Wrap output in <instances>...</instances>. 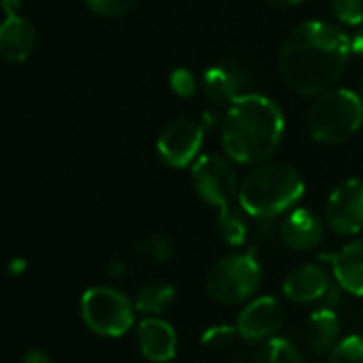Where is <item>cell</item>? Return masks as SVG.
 Returning a JSON list of instances; mask_svg holds the SVG:
<instances>
[{"label": "cell", "instance_id": "6da1fadb", "mask_svg": "<svg viewBox=\"0 0 363 363\" xmlns=\"http://www.w3.org/2000/svg\"><path fill=\"white\" fill-rule=\"evenodd\" d=\"M350 56V39L335 24L312 20L295 26L280 50L284 84L303 96L333 88Z\"/></svg>", "mask_w": 363, "mask_h": 363}, {"label": "cell", "instance_id": "7a4b0ae2", "mask_svg": "<svg viewBox=\"0 0 363 363\" xmlns=\"http://www.w3.org/2000/svg\"><path fill=\"white\" fill-rule=\"evenodd\" d=\"M284 116L276 101L263 94L238 96L223 120L220 143L225 154L240 164H259L280 145Z\"/></svg>", "mask_w": 363, "mask_h": 363}, {"label": "cell", "instance_id": "3957f363", "mask_svg": "<svg viewBox=\"0 0 363 363\" xmlns=\"http://www.w3.org/2000/svg\"><path fill=\"white\" fill-rule=\"evenodd\" d=\"M303 179L299 171L284 162L259 164L240 186V208L259 220L276 218L289 212L303 197Z\"/></svg>", "mask_w": 363, "mask_h": 363}, {"label": "cell", "instance_id": "277c9868", "mask_svg": "<svg viewBox=\"0 0 363 363\" xmlns=\"http://www.w3.org/2000/svg\"><path fill=\"white\" fill-rule=\"evenodd\" d=\"M363 122V101L346 88L320 92L308 111V130L318 143H342L350 139Z\"/></svg>", "mask_w": 363, "mask_h": 363}, {"label": "cell", "instance_id": "5b68a950", "mask_svg": "<svg viewBox=\"0 0 363 363\" xmlns=\"http://www.w3.org/2000/svg\"><path fill=\"white\" fill-rule=\"evenodd\" d=\"M263 280L261 263L252 252H233L218 259L206 278L208 295L227 306L250 301Z\"/></svg>", "mask_w": 363, "mask_h": 363}, {"label": "cell", "instance_id": "8992f818", "mask_svg": "<svg viewBox=\"0 0 363 363\" xmlns=\"http://www.w3.org/2000/svg\"><path fill=\"white\" fill-rule=\"evenodd\" d=\"M86 327L103 337H122L135 325V303L113 286H92L79 301Z\"/></svg>", "mask_w": 363, "mask_h": 363}, {"label": "cell", "instance_id": "52a82bcc", "mask_svg": "<svg viewBox=\"0 0 363 363\" xmlns=\"http://www.w3.org/2000/svg\"><path fill=\"white\" fill-rule=\"evenodd\" d=\"M191 179L197 195L212 208H229L240 195V177L233 164L218 154H203L193 162Z\"/></svg>", "mask_w": 363, "mask_h": 363}, {"label": "cell", "instance_id": "ba28073f", "mask_svg": "<svg viewBox=\"0 0 363 363\" xmlns=\"http://www.w3.org/2000/svg\"><path fill=\"white\" fill-rule=\"evenodd\" d=\"M201 145L203 126L189 118H177L169 122L156 139L160 160L173 169H184L191 162H195L199 158Z\"/></svg>", "mask_w": 363, "mask_h": 363}, {"label": "cell", "instance_id": "9c48e42d", "mask_svg": "<svg viewBox=\"0 0 363 363\" xmlns=\"http://www.w3.org/2000/svg\"><path fill=\"white\" fill-rule=\"evenodd\" d=\"M325 218L329 229L337 235H357L363 229V179L350 177L333 189Z\"/></svg>", "mask_w": 363, "mask_h": 363}, {"label": "cell", "instance_id": "30bf717a", "mask_svg": "<svg viewBox=\"0 0 363 363\" xmlns=\"http://www.w3.org/2000/svg\"><path fill=\"white\" fill-rule=\"evenodd\" d=\"M286 312L282 303L272 295L252 297L238 314V333L246 342L272 340L284 325Z\"/></svg>", "mask_w": 363, "mask_h": 363}, {"label": "cell", "instance_id": "8fae6325", "mask_svg": "<svg viewBox=\"0 0 363 363\" xmlns=\"http://www.w3.org/2000/svg\"><path fill=\"white\" fill-rule=\"evenodd\" d=\"M282 293L286 299L295 303H316V301H327L333 295V282L329 272L323 265L316 263H306L293 269L284 282H282Z\"/></svg>", "mask_w": 363, "mask_h": 363}, {"label": "cell", "instance_id": "7c38bea8", "mask_svg": "<svg viewBox=\"0 0 363 363\" xmlns=\"http://www.w3.org/2000/svg\"><path fill=\"white\" fill-rule=\"evenodd\" d=\"M135 337L141 357L152 363H169L177 354V331L164 318H143L135 329Z\"/></svg>", "mask_w": 363, "mask_h": 363}, {"label": "cell", "instance_id": "4fadbf2b", "mask_svg": "<svg viewBox=\"0 0 363 363\" xmlns=\"http://www.w3.org/2000/svg\"><path fill=\"white\" fill-rule=\"evenodd\" d=\"M325 235V225L323 220L306 208L293 210L284 223L280 225V240L286 248L295 252H308L314 250Z\"/></svg>", "mask_w": 363, "mask_h": 363}, {"label": "cell", "instance_id": "5bb4252c", "mask_svg": "<svg viewBox=\"0 0 363 363\" xmlns=\"http://www.w3.org/2000/svg\"><path fill=\"white\" fill-rule=\"evenodd\" d=\"M37 45V30L20 13L0 22V58L5 62H24Z\"/></svg>", "mask_w": 363, "mask_h": 363}, {"label": "cell", "instance_id": "9a60e30c", "mask_svg": "<svg viewBox=\"0 0 363 363\" xmlns=\"http://www.w3.org/2000/svg\"><path fill=\"white\" fill-rule=\"evenodd\" d=\"M323 259L331 263L335 284L342 291L363 297V240H354L337 252L325 255Z\"/></svg>", "mask_w": 363, "mask_h": 363}, {"label": "cell", "instance_id": "2e32d148", "mask_svg": "<svg viewBox=\"0 0 363 363\" xmlns=\"http://www.w3.org/2000/svg\"><path fill=\"white\" fill-rule=\"evenodd\" d=\"M244 75L238 67L223 62L214 65L203 73V92L216 105H231L238 96H242Z\"/></svg>", "mask_w": 363, "mask_h": 363}, {"label": "cell", "instance_id": "e0dca14e", "mask_svg": "<svg viewBox=\"0 0 363 363\" xmlns=\"http://www.w3.org/2000/svg\"><path fill=\"white\" fill-rule=\"evenodd\" d=\"M306 342L314 352H329L340 342V320L331 308H320L306 323Z\"/></svg>", "mask_w": 363, "mask_h": 363}, {"label": "cell", "instance_id": "ac0fdd59", "mask_svg": "<svg viewBox=\"0 0 363 363\" xmlns=\"http://www.w3.org/2000/svg\"><path fill=\"white\" fill-rule=\"evenodd\" d=\"M173 301H175V289L169 282H162V280L145 282L143 286L137 289L135 299H133L137 312H141L145 316L162 314L164 310L171 308Z\"/></svg>", "mask_w": 363, "mask_h": 363}, {"label": "cell", "instance_id": "d6986e66", "mask_svg": "<svg viewBox=\"0 0 363 363\" xmlns=\"http://www.w3.org/2000/svg\"><path fill=\"white\" fill-rule=\"evenodd\" d=\"M216 225H218L220 238H223L229 246L238 248V246H244V244H246L248 225H246V220H244L235 210H231V206L218 210V220H216Z\"/></svg>", "mask_w": 363, "mask_h": 363}, {"label": "cell", "instance_id": "ffe728a7", "mask_svg": "<svg viewBox=\"0 0 363 363\" xmlns=\"http://www.w3.org/2000/svg\"><path fill=\"white\" fill-rule=\"evenodd\" d=\"M259 363H306V359L293 342L284 337H272L267 340Z\"/></svg>", "mask_w": 363, "mask_h": 363}, {"label": "cell", "instance_id": "44dd1931", "mask_svg": "<svg viewBox=\"0 0 363 363\" xmlns=\"http://www.w3.org/2000/svg\"><path fill=\"white\" fill-rule=\"evenodd\" d=\"M173 252H175V248H173L171 238H167L162 233H152L137 246V255L152 263H164L173 257Z\"/></svg>", "mask_w": 363, "mask_h": 363}, {"label": "cell", "instance_id": "7402d4cb", "mask_svg": "<svg viewBox=\"0 0 363 363\" xmlns=\"http://www.w3.org/2000/svg\"><path fill=\"white\" fill-rule=\"evenodd\" d=\"M329 363H363V335H346L329 350Z\"/></svg>", "mask_w": 363, "mask_h": 363}, {"label": "cell", "instance_id": "603a6c76", "mask_svg": "<svg viewBox=\"0 0 363 363\" xmlns=\"http://www.w3.org/2000/svg\"><path fill=\"white\" fill-rule=\"evenodd\" d=\"M86 7L101 18H120L130 13L139 0H84Z\"/></svg>", "mask_w": 363, "mask_h": 363}, {"label": "cell", "instance_id": "cb8c5ba5", "mask_svg": "<svg viewBox=\"0 0 363 363\" xmlns=\"http://www.w3.org/2000/svg\"><path fill=\"white\" fill-rule=\"evenodd\" d=\"M331 11L346 26L363 24V0H331Z\"/></svg>", "mask_w": 363, "mask_h": 363}, {"label": "cell", "instance_id": "d4e9b609", "mask_svg": "<svg viewBox=\"0 0 363 363\" xmlns=\"http://www.w3.org/2000/svg\"><path fill=\"white\" fill-rule=\"evenodd\" d=\"M169 88H171L177 96L189 99V96H195V94H197L199 84H197V77L193 75V71H189V69H184V67H179V69L171 71V75H169Z\"/></svg>", "mask_w": 363, "mask_h": 363}, {"label": "cell", "instance_id": "484cf974", "mask_svg": "<svg viewBox=\"0 0 363 363\" xmlns=\"http://www.w3.org/2000/svg\"><path fill=\"white\" fill-rule=\"evenodd\" d=\"M238 327H231V325H214L210 329L203 331L201 335V344L212 348V350H220V348H227L235 337H238Z\"/></svg>", "mask_w": 363, "mask_h": 363}, {"label": "cell", "instance_id": "4316f807", "mask_svg": "<svg viewBox=\"0 0 363 363\" xmlns=\"http://www.w3.org/2000/svg\"><path fill=\"white\" fill-rule=\"evenodd\" d=\"M22 363H52V359L43 350H39V348H30V350L24 352Z\"/></svg>", "mask_w": 363, "mask_h": 363}, {"label": "cell", "instance_id": "83f0119b", "mask_svg": "<svg viewBox=\"0 0 363 363\" xmlns=\"http://www.w3.org/2000/svg\"><path fill=\"white\" fill-rule=\"evenodd\" d=\"M350 52L363 56V24H361V28H359V30L352 35V39H350Z\"/></svg>", "mask_w": 363, "mask_h": 363}, {"label": "cell", "instance_id": "f1b7e54d", "mask_svg": "<svg viewBox=\"0 0 363 363\" xmlns=\"http://www.w3.org/2000/svg\"><path fill=\"white\" fill-rule=\"evenodd\" d=\"M0 7H3L5 16H16L22 9V0H0Z\"/></svg>", "mask_w": 363, "mask_h": 363}, {"label": "cell", "instance_id": "f546056e", "mask_svg": "<svg viewBox=\"0 0 363 363\" xmlns=\"http://www.w3.org/2000/svg\"><path fill=\"white\" fill-rule=\"evenodd\" d=\"M26 267H28V261H24V259H13V261L9 263V274L20 276V274L26 272Z\"/></svg>", "mask_w": 363, "mask_h": 363}, {"label": "cell", "instance_id": "4dcf8cb0", "mask_svg": "<svg viewBox=\"0 0 363 363\" xmlns=\"http://www.w3.org/2000/svg\"><path fill=\"white\" fill-rule=\"evenodd\" d=\"M126 274V265L122 263V261H113L111 265H109V276H113V278H122Z\"/></svg>", "mask_w": 363, "mask_h": 363}, {"label": "cell", "instance_id": "1f68e13d", "mask_svg": "<svg viewBox=\"0 0 363 363\" xmlns=\"http://www.w3.org/2000/svg\"><path fill=\"white\" fill-rule=\"evenodd\" d=\"M267 3H272L276 7H297V5L306 3V0H267Z\"/></svg>", "mask_w": 363, "mask_h": 363}, {"label": "cell", "instance_id": "d6a6232c", "mask_svg": "<svg viewBox=\"0 0 363 363\" xmlns=\"http://www.w3.org/2000/svg\"><path fill=\"white\" fill-rule=\"evenodd\" d=\"M361 94H363V79H361Z\"/></svg>", "mask_w": 363, "mask_h": 363}, {"label": "cell", "instance_id": "836d02e7", "mask_svg": "<svg viewBox=\"0 0 363 363\" xmlns=\"http://www.w3.org/2000/svg\"><path fill=\"white\" fill-rule=\"evenodd\" d=\"M238 363H240V361H238ZM242 363H248V361H242ZM257 363H259V361H257Z\"/></svg>", "mask_w": 363, "mask_h": 363}]
</instances>
